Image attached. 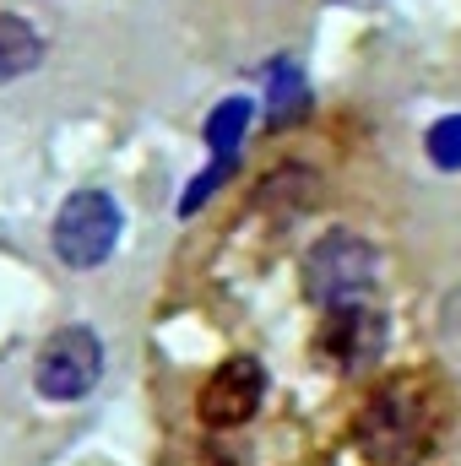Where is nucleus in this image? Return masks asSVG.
<instances>
[{"label": "nucleus", "instance_id": "nucleus-2", "mask_svg": "<svg viewBox=\"0 0 461 466\" xmlns=\"http://www.w3.org/2000/svg\"><path fill=\"white\" fill-rule=\"evenodd\" d=\"M358 445L374 466H407L424 445V401L413 385H380L358 412Z\"/></svg>", "mask_w": 461, "mask_h": 466}, {"label": "nucleus", "instance_id": "nucleus-9", "mask_svg": "<svg viewBox=\"0 0 461 466\" xmlns=\"http://www.w3.org/2000/svg\"><path fill=\"white\" fill-rule=\"evenodd\" d=\"M250 98H229V104H218L212 119H207V147L218 152V163H233V152H239V136H244V125H250Z\"/></svg>", "mask_w": 461, "mask_h": 466}, {"label": "nucleus", "instance_id": "nucleus-7", "mask_svg": "<svg viewBox=\"0 0 461 466\" xmlns=\"http://www.w3.org/2000/svg\"><path fill=\"white\" fill-rule=\"evenodd\" d=\"M44 60V33L11 11H0V82H16L27 71H38Z\"/></svg>", "mask_w": 461, "mask_h": 466}, {"label": "nucleus", "instance_id": "nucleus-1", "mask_svg": "<svg viewBox=\"0 0 461 466\" xmlns=\"http://www.w3.org/2000/svg\"><path fill=\"white\" fill-rule=\"evenodd\" d=\"M374 277H380V255H374V244L364 233L337 228V233H326L321 244H310V255H304V293L326 315L369 304Z\"/></svg>", "mask_w": 461, "mask_h": 466}, {"label": "nucleus", "instance_id": "nucleus-10", "mask_svg": "<svg viewBox=\"0 0 461 466\" xmlns=\"http://www.w3.org/2000/svg\"><path fill=\"white\" fill-rule=\"evenodd\" d=\"M429 157H435L440 168H461V115L440 119V125L429 130Z\"/></svg>", "mask_w": 461, "mask_h": 466}, {"label": "nucleus", "instance_id": "nucleus-6", "mask_svg": "<svg viewBox=\"0 0 461 466\" xmlns=\"http://www.w3.org/2000/svg\"><path fill=\"white\" fill-rule=\"evenodd\" d=\"M321 352H326L337 369H369V363L385 352V315L369 309V304L332 309L326 326H321Z\"/></svg>", "mask_w": 461, "mask_h": 466}, {"label": "nucleus", "instance_id": "nucleus-5", "mask_svg": "<svg viewBox=\"0 0 461 466\" xmlns=\"http://www.w3.org/2000/svg\"><path fill=\"white\" fill-rule=\"evenodd\" d=\"M266 396V369L255 358H229L201 385V423L207 429H244Z\"/></svg>", "mask_w": 461, "mask_h": 466}, {"label": "nucleus", "instance_id": "nucleus-11", "mask_svg": "<svg viewBox=\"0 0 461 466\" xmlns=\"http://www.w3.org/2000/svg\"><path fill=\"white\" fill-rule=\"evenodd\" d=\"M337 5H369V0H337Z\"/></svg>", "mask_w": 461, "mask_h": 466}, {"label": "nucleus", "instance_id": "nucleus-8", "mask_svg": "<svg viewBox=\"0 0 461 466\" xmlns=\"http://www.w3.org/2000/svg\"><path fill=\"white\" fill-rule=\"evenodd\" d=\"M266 82H271V125H293V119L310 115V87H304V76H299V66L293 60H277L271 71H266Z\"/></svg>", "mask_w": 461, "mask_h": 466}, {"label": "nucleus", "instance_id": "nucleus-3", "mask_svg": "<svg viewBox=\"0 0 461 466\" xmlns=\"http://www.w3.org/2000/svg\"><path fill=\"white\" fill-rule=\"evenodd\" d=\"M119 207L109 190H77L60 212H55V228H49V244L55 255L71 266V271H93L115 255L119 244Z\"/></svg>", "mask_w": 461, "mask_h": 466}, {"label": "nucleus", "instance_id": "nucleus-4", "mask_svg": "<svg viewBox=\"0 0 461 466\" xmlns=\"http://www.w3.org/2000/svg\"><path fill=\"white\" fill-rule=\"evenodd\" d=\"M98 380H104V342L87 326H60L33 358V385L49 401H82Z\"/></svg>", "mask_w": 461, "mask_h": 466}]
</instances>
